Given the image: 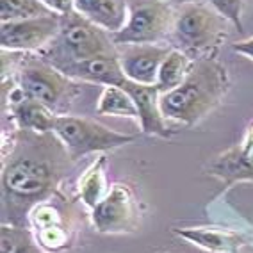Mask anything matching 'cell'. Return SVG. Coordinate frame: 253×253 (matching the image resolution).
<instances>
[{"label": "cell", "mask_w": 253, "mask_h": 253, "mask_svg": "<svg viewBox=\"0 0 253 253\" xmlns=\"http://www.w3.org/2000/svg\"><path fill=\"white\" fill-rule=\"evenodd\" d=\"M230 87L225 64L214 57L195 59L184 82L159 98L166 120L193 126L219 105Z\"/></svg>", "instance_id": "cell-1"}, {"label": "cell", "mask_w": 253, "mask_h": 253, "mask_svg": "<svg viewBox=\"0 0 253 253\" xmlns=\"http://www.w3.org/2000/svg\"><path fill=\"white\" fill-rule=\"evenodd\" d=\"M232 23L205 0L176 5L168 45L195 59L214 57L225 43Z\"/></svg>", "instance_id": "cell-2"}, {"label": "cell", "mask_w": 253, "mask_h": 253, "mask_svg": "<svg viewBox=\"0 0 253 253\" xmlns=\"http://www.w3.org/2000/svg\"><path fill=\"white\" fill-rule=\"evenodd\" d=\"M118 46L113 36L93 22L84 18L75 9L61 14V29L55 40L40 55L55 68L70 63H79L98 55H116Z\"/></svg>", "instance_id": "cell-3"}, {"label": "cell", "mask_w": 253, "mask_h": 253, "mask_svg": "<svg viewBox=\"0 0 253 253\" xmlns=\"http://www.w3.org/2000/svg\"><path fill=\"white\" fill-rule=\"evenodd\" d=\"M13 63V77L25 96L45 104L52 111H57L73 100L79 91L77 81L64 75L54 64L38 55L23 54L14 59V52H7Z\"/></svg>", "instance_id": "cell-4"}, {"label": "cell", "mask_w": 253, "mask_h": 253, "mask_svg": "<svg viewBox=\"0 0 253 253\" xmlns=\"http://www.w3.org/2000/svg\"><path fill=\"white\" fill-rule=\"evenodd\" d=\"M126 4L125 25L111 34L114 45H164L169 40L176 5L166 0H126Z\"/></svg>", "instance_id": "cell-5"}, {"label": "cell", "mask_w": 253, "mask_h": 253, "mask_svg": "<svg viewBox=\"0 0 253 253\" xmlns=\"http://www.w3.org/2000/svg\"><path fill=\"white\" fill-rule=\"evenodd\" d=\"M52 132L73 157L100 152V150L116 148L134 139V136L114 132L95 120L70 116V114H55Z\"/></svg>", "instance_id": "cell-6"}, {"label": "cell", "mask_w": 253, "mask_h": 253, "mask_svg": "<svg viewBox=\"0 0 253 253\" xmlns=\"http://www.w3.org/2000/svg\"><path fill=\"white\" fill-rule=\"evenodd\" d=\"M61 29V14L52 13L38 18L0 23V46L4 52L32 54L46 48Z\"/></svg>", "instance_id": "cell-7"}, {"label": "cell", "mask_w": 253, "mask_h": 253, "mask_svg": "<svg viewBox=\"0 0 253 253\" xmlns=\"http://www.w3.org/2000/svg\"><path fill=\"white\" fill-rule=\"evenodd\" d=\"M54 171L45 161L34 157H18L4 168V189L18 198L41 196L52 184Z\"/></svg>", "instance_id": "cell-8"}, {"label": "cell", "mask_w": 253, "mask_h": 253, "mask_svg": "<svg viewBox=\"0 0 253 253\" xmlns=\"http://www.w3.org/2000/svg\"><path fill=\"white\" fill-rule=\"evenodd\" d=\"M169 45H122L118 46V57L125 73L126 81L141 86L157 84L159 68L166 55L169 54Z\"/></svg>", "instance_id": "cell-9"}, {"label": "cell", "mask_w": 253, "mask_h": 253, "mask_svg": "<svg viewBox=\"0 0 253 253\" xmlns=\"http://www.w3.org/2000/svg\"><path fill=\"white\" fill-rule=\"evenodd\" d=\"M57 70L68 75L73 81L89 82V84H102V86H123L126 82L125 73L116 55H98L79 63H70L59 66Z\"/></svg>", "instance_id": "cell-10"}, {"label": "cell", "mask_w": 253, "mask_h": 253, "mask_svg": "<svg viewBox=\"0 0 253 253\" xmlns=\"http://www.w3.org/2000/svg\"><path fill=\"white\" fill-rule=\"evenodd\" d=\"M209 173L225 180L226 184L253 180V137L248 134L241 145L217 155L216 161L209 166Z\"/></svg>", "instance_id": "cell-11"}, {"label": "cell", "mask_w": 253, "mask_h": 253, "mask_svg": "<svg viewBox=\"0 0 253 253\" xmlns=\"http://www.w3.org/2000/svg\"><path fill=\"white\" fill-rule=\"evenodd\" d=\"M130 96L136 102L137 113H139V123L141 128L148 134H157V136H169V126H168L166 118H164L161 105H159V98L161 93L155 86H141L136 82L126 81L123 84Z\"/></svg>", "instance_id": "cell-12"}, {"label": "cell", "mask_w": 253, "mask_h": 253, "mask_svg": "<svg viewBox=\"0 0 253 253\" xmlns=\"http://www.w3.org/2000/svg\"><path fill=\"white\" fill-rule=\"evenodd\" d=\"M73 9L109 34L122 31L128 16L126 0H73Z\"/></svg>", "instance_id": "cell-13"}, {"label": "cell", "mask_w": 253, "mask_h": 253, "mask_svg": "<svg viewBox=\"0 0 253 253\" xmlns=\"http://www.w3.org/2000/svg\"><path fill=\"white\" fill-rule=\"evenodd\" d=\"M130 195L122 185H114L111 193L98 202L93 211V221L100 232L123 230L130 221Z\"/></svg>", "instance_id": "cell-14"}, {"label": "cell", "mask_w": 253, "mask_h": 253, "mask_svg": "<svg viewBox=\"0 0 253 253\" xmlns=\"http://www.w3.org/2000/svg\"><path fill=\"white\" fill-rule=\"evenodd\" d=\"M191 64H193V59L187 57L184 52L176 48L169 50V54L166 55V59H164L161 68H159L157 84H155L159 93L164 95V93H169V91L180 86L185 75L189 73Z\"/></svg>", "instance_id": "cell-15"}, {"label": "cell", "mask_w": 253, "mask_h": 253, "mask_svg": "<svg viewBox=\"0 0 253 253\" xmlns=\"http://www.w3.org/2000/svg\"><path fill=\"white\" fill-rule=\"evenodd\" d=\"M96 111L98 114L107 116H126L139 120L136 102L123 86H105L96 104Z\"/></svg>", "instance_id": "cell-16"}, {"label": "cell", "mask_w": 253, "mask_h": 253, "mask_svg": "<svg viewBox=\"0 0 253 253\" xmlns=\"http://www.w3.org/2000/svg\"><path fill=\"white\" fill-rule=\"evenodd\" d=\"M180 235L187 237L193 243L200 244L212 252H232L239 248L243 241L237 234L225 230H211V228H200V230H182Z\"/></svg>", "instance_id": "cell-17"}, {"label": "cell", "mask_w": 253, "mask_h": 253, "mask_svg": "<svg viewBox=\"0 0 253 253\" xmlns=\"http://www.w3.org/2000/svg\"><path fill=\"white\" fill-rule=\"evenodd\" d=\"M54 11L48 9L41 0H0V20L16 22V20L46 16Z\"/></svg>", "instance_id": "cell-18"}, {"label": "cell", "mask_w": 253, "mask_h": 253, "mask_svg": "<svg viewBox=\"0 0 253 253\" xmlns=\"http://www.w3.org/2000/svg\"><path fill=\"white\" fill-rule=\"evenodd\" d=\"M102 163L104 161H100V163H96L95 166L91 168L89 171H87V175L84 176V180H82L81 185L82 200L87 205H91V207H95L98 202H102L105 198L104 196L105 182H104V173H102Z\"/></svg>", "instance_id": "cell-19"}, {"label": "cell", "mask_w": 253, "mask_h": 253, "mask_svg": "<svg viewBox=\"0 0 253 253\" xmlns=\"http://www.w3.org/2000/svg\"><path fill=\"white\" fill-rule=\"evenodd\" d=\"M209 5H212L219 14H223L228 22L243 31V0H205Z\"/></svg>", "instance_id": "cell-20"}, {"label": "cell", "mask_w": 253, "mask_h": 253, "mask_svg": "<svg viewBox=\"0 0 253 253\" xmlns=\"http://www.w3.org/2000/svg\"><path fill=\"white\" fill-rule=\"evenodd\" d=\"M41 2L57 14H64L73 9V0H41Z\"/></svg>", "instance_id": "cell-21"}, {"label": "cell", "mask_w": 253, "mask_h": 253, "mask_svg": "<svg viewBox=\"0 0 253 253\" xmlns=\"http://www.w3.org/2000/svg\"><path fill=\"white\" fill-rule=\"evenodd\" d=\"M232 50L253 61V36L252 38H246V40H243V41H237V43H234V45H232Z\"/></svg>", "instance_id": "cell-22"}, {"label": "cell", "mask_w": 253, "mask_h": 253, "mask_svg": "<svg viewBox=\"0 0 253 253\" xmlns=\"http://www.w3.org/2000/svg\"><path fill=\"white\" fill-rule=\"evenodd\" d=\"M16 253H36L34 250H32V246L31 244H27V243H22L20 244V248L16 250Z\"/></svg>", "instance_id": "cell-23"}, {"label": "cell", "mask_w": 253, "mask_h": 253, "mask_svg": "<svg viewBox=\"0 0 253 253\" xmlns=\"http://www.w3.org/2000/svg\"><path fill=\"white\" fill-rule=\"evenodd\" d=\"M166 2H169V4H173V5H182V4H185V2H196V0H166Z\"/></svg>", "instance_id": "cell-24"}, {"label": "cell", "mask_w": 253, "mask_h": 253, "mask_svg": "<svg viewBox=\"0 0 253 253\" xmlns=\"http://www.w3.org/2000/svg\"><path fill=\"white\" fill-rule=\"evenodd\" d=\"M248 134H250V136H252V137H253V125H252V126H250V132H248Z\"/></svg>", "instance_id": "cell-25"}]
</instances>
